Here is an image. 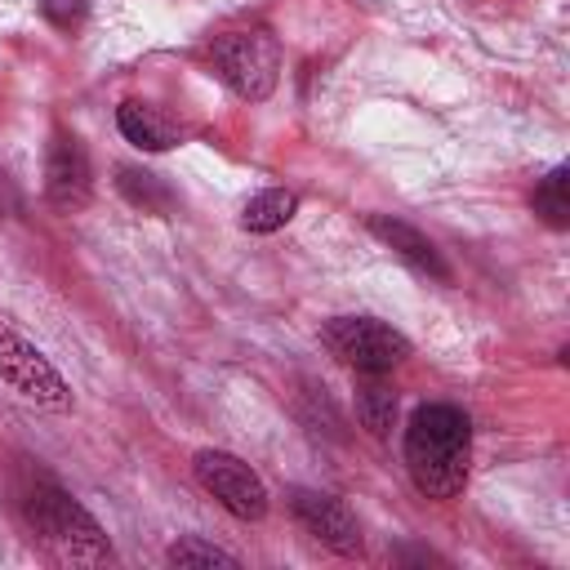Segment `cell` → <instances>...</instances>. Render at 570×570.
Returning a JSON list of instances; mask_svg holds the SVG:
<instances>
[{
    "label": "cell",
    "mask_w": 570,
    "mask_h": 570,
    "mask_svg": "<svg viewBox=\"0 0 570 570\" xmlns=\"http://www.w3.org/2000/svg\"><path fill=\"white\" fill-rule=\"evenodd\" d=\"M370 232H374L387 249H396L414 272H423V276H432V281H450V267H445L441 249H436L419 227H410V223H401V218H387V214H374V218H370Z\"/></svg>",
    "instance_id": "9c48e42d"
},
{
    "label": "cell",
    "mask_w": 570,
    "mask_h": 570,
    "mask_svg": "<svg viewBox=\"0 0 570 570\" xmlns=\"http://www.w3.org/2000/svg\"><path fill=\"white\" fill-rule=\"evenodd\" d=\"M116 187H120V196L129 200V205H138L142 214H174V191L156 178V174H147V169H134V165H125L120 174H116Z\"/></svg>",
    "instance_id": "7c38bea8"
},
{
    "label": "cell",
    "mask_w": 570,
    "mask_h": 570,
    "mask_svg": "<svg viewBox=\"0 0 570 570\" xmlns=\"http://www.w3.org/2000/svg\"><path fill=\"white\" fill-rule=\"evenodd\" d=\"M196 481L232 517H240V521H258L267 512V485H263V476L245 459H236L227 450H200L196 454Z\"/></svg>",
    "instance_id": "8992f818"
},
{
    "label": "cell",
    "mask_w": 570,
    "mask_h": 570,
    "mask_svg": "<svg viewBox=\"0 0 570 570\" xmlns=\"http://www.w3.org/2000/svg\"><path fill=\"white\" fill-rule=\"evenodd\" d=\"M18 205V196H13V187H9V178L0 174V214H9Z\"/></svg>",
    "instance_id": "e0dca14e"
},
{
    "label": "cell",
    "mask_w": 570,
    "mask_h": 570,
    "mask_svg": "<svg viewBox=\"0 0 570 570\" xmlns=\"http://www.w3.org/2000/svg\"><path fill=\"white\" fill-rule=\"evenodd\" d=\"M40 13L58 31H76L85 22V13H89V0H40Z\"/></svg>",
    "instance_id": "2e32d148"
},
{
    "label": "cell",
    "mask_w": 570,
    "mask_h": 570,
    "mask_svg": "<svg viewBox=\"0 0 570 570\" xmlns=\"http://www.w3.org/2000/svg\"><path fill=\"white\" fill-rule=\"evenodd\" d=\"M89 187H94V174H89V156H85L80 138L76 134H53L49 156H45V196H49V205L62 209V214L85 209Z\"/></svg>",
    "instance_id": "52a82bcc"
},
{
    "label": "cell",
    "mask_w": 570,
    "mask_h": 570,
    "mask_svg": "<svg viewBox=\"0 0 570 570\" xmlns=\"http://www.w3.org/2000/svg\"><path fill=\"white\" fill-rule=\"evenodd\" d=\"M165 561L178 566V570H196V566H223V570H236V557H232V552H223V548H214V543H205V539H196V534L169 543Z\"/></svg>",
    "instance_id": "9a60e30c"
},
{
    "label": "cell",
    "mask_w": 570,
    "mask_h": 570,
    "mask_svg": "<svg viewBox=\"0 0 570 570\" xmlns=\"http://www.w3.org/2000/svg\"><path fill=\"white\" fill-rule=\"evenodd\" d=\"M27 521L53 548L58 561H71V566H107L111 561V543H107L102 525L53 481H40L27 494Z\"/></svg>",
    "instance_id": "7a4b0ae2"
},
{
    "label": "cell",
    "mask_w": 570,
    "mask_h": 570,
    "mask_svg": "<svg viewBox=\"0 0 570 570\" xmlns=\"http://www.w3.org/2000/svg\"><path fill=\"white\" fill-rule=\"evenodd\" d=\"M289 508L303 521V530L312 539H321L325 548H334L343 557H356L361 552V530H356V517L347 512L343 499L321 494V490H294L289 494Z\"/></svg>",
    "instance_id": "ba28073f"
},
{
    "label": "cell",
    "mask_w": 570,
    "mask_h": 570,
    "mask_svg": "<svg viewBox=\"0 0 570 570\" xmlns=\"http://www.w3.org/2000/svg\"><path fill=\"white\" fill-rule=\"evenodd\" d=\"M116 125H120V134L134 142V147H142V151H169L174 142H178V125L165 116V111H156L151 102H120V111H116Z\"/></svg>",
    "instance_id": "30bf717a"
},
{
    "label": "cell",
    "mask_w": 570,
    "mask_h": 570,
    "mask_svg": "<svg viewBox=\"0 0 570 570\" xmlns=\"http://www.w3.org/2000/svg\"><path fill=\"white\" fill-rule=\"evenodd\" d=\"M472 423L459 405H419L405 428V468L428 499H454L468 481Z\"/></svg>",
    "instance_id": "6da1fadb"
},
{
    "label": "cell",
    "mask_w": 570,
    "mask_h": 570,
    "mask_svg": "<svg viewBox=\"0 0 570 570\" xmlns=\"http://www.w3.org/2000/svg\"><path fill=\"white\" fill-rule=\"evenodd\" d=\"M356 419L370 436H387L396 423V392L383 383V374H361L356 379Z\"/></svg>",
    "instance_id": "8fae6325"
},
{
    "label": "cell",
    "mask_w": 570,
    "mask_h": 570,
    "mask_svg": "<svg viewBox=\"0 0 570 570\" xmlns=\"http://www.w3.org/2000/svg\"><path fill=\"white\" fill-rule=\"evenodd\" d=\"M294 209H298V196H294V191L267 187V191H258V196L245 205L240 227H245V232H276V227H285V223L294 218Z\"/></svg>",
    "instance_id": "4fadbf2b"
},
{
    "label": "cell",
    "mask_w": 570,
    "mask_h": 570,
    "mask_svg": "<svg viewBox=\"0 0 570 570\" xmlns=\"http://www.w3.org/2000/svg\"><path fill=\"white\" fill-rule=\"evenodd\" d=\"M321 343L334 361H343L356 374H387L410 356V338L374 316H334L321 330Z\"/></svg>",
    "instance_id": "3957f363"
},
{
    "label": "cell",
    "mask_w": 570,
    "mask_h": 570,
    "mask_svg": "<svg viewBox=\"0 0 570 570\" xmlns=\"http://www.w3.org/2000/svg\"><path fill=\"white\" fill-rule=\"evenodd\" d=\"M209 58H214V71L227 80L232 94L249 98V102H263L272 89H276V76H281V49L272 36L263 31H232V36H218L209 45Z\"/></svg>",
    "instance_id": "277c9868"
},
{
    "label": "cell",
    "mask_w": 570,
    "mask_h": 570,
    "mask_svg": "<svg viewBox=\"0 0 570 570\" xmlns=\"http://www.w3.org/2000/svg\"><path fill=\"white\" fill-rule=\"evenodd\" d=\"M0 379L18 392V396H27V401H36V405H45V410H71V387H67V379L49 365V356L36 347V343H27L4 316H0Z\"/></svg>",
    "instance_id": "5b68a950"
},
{
    "label": "cell",
    "mask_w": 570,
    "mask_h": 570,
    "mask_svg": "<svg viewBox=\"0 0 570 570\" xmlns=\"http://www.w3.org/2000/svg\"><path fill=\"white\" fill-rule=\"evenodd\" d=\"M534 214H543V223H552V227L570 223V174H566V165H557L534 187Z\"/></svg>",
    "instance_id": "5bb4252c"
}]
</instances>
